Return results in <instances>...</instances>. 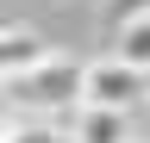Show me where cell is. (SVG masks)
Instances as JSON below:
<instances>
[{"label":"cell","instance_id":"1","mask_svg":"<svg viewBox=\"0 0 150 143\" xmlns=\"http://www.w3.org/2000/svg\"><path fill=\"white\" fill-rule=\"evenodd\" d=\"M81 81H88V62L50 50L44 62H31L19 81H6L0 93L13 100V112H31V118H69L81 106Z\"/></svg>","mask_w":150,"mask_h":143},{"label":"cell","instance_id":"2","mask_svg":"<svg viewBox=\"0 0 150 143\" xmlns=\"http://www.w3.org/2000/svg\"><path fill=\"white\" fill-rule=\"evenodd\" d=\"M144 100H150V68L125 62L119 50H112V56H94V62H88L81 106H112V112H138Z\"/></svg>","mask_w":150,"mask_h":143},{"label":"cell","instance_id":"3","mask_svg":"<svg viewBox=\"0 0 150 143\" xmlns=\"http://www.w3.org/2000/svg\"><path fill=\"white\" fill-rule=\"evenodd\" d=\"M69 137L75 143H138L131 137V112H112V106H75Z\"/></svg>","mask_w":150,"mask_h":143},{"label":"cell","instance_id":"4","mask_svg":"<svg viewBox=\"0 0 150 143\" xmlns=\"http://www.w3.org/2000/svg\"><path fill=\"white\" fill-rule=\"evenodd\" d=\"M44 56H50V44L38 38L31 25H0V87L19 81L31 62H44Z\"/></svg>","mask_w":150,"mask_h":143},{"label":"cell","instance_id":"5","mask_svg":"<svg viewBox=\"0 0 150 143\" xmlns=\"http://www.w3.org/2000/svg\"><path fill=\"white\" fill-rule=\"evenodd\" d=\"M112 50H119L125 62L150 68V13H131V19H119V25H112Z\"/></svg>","mask_w":150,"mask_h":143},{"label":"cell","instance_id":"6","mask_svg":"<svg viewBox=\"0 0 150 143\" xmlns=\"http://www.w3.org/2000/svg\"><path fill=\"white\" fill-rule=\"evenodd\" d=\"M6 143H75V137H69V124H56V118H19Z\"/></svg>","mask_w":150,"mask_h":143},{"label":"cell","instance_id":"7","mask_svg":"<svg viewBox=\"0 0 150 143\" xmlns=\"http://www.w3.org/2000/svg\"><path fill=\"white\" fill-rule=\"evenodd\" d=\"M131 13H150V0H112V25L131 19Z\"/></svg>","mask_w":150,"mask_h":143},{"label":"cell","instance_id":"8","mask_svg":"<svg viewBox=\"0 0 150 143\" xmlns=\"http://www.w3.org/2000/svg\"><path fill=\"white\" fill-rule=\"evenodd\" d=\"M13 124H19V112H13V100H6V93H0V143H6V137H13Z\"/></svg>","mask_w":150,"mask_h":143},{"label":"cell","instance_id":"9","mask_svg":"<svg viewBox=\"0 0 150 143\" xmlns=\"http://www.w3.org/2000/svg\"><path fill=\"white\" fill-rule=\"evenodd\" d=\"M144 143H150V131H144Z\"/></svg>","mask_w":150,"mask_h":143},{"label":"cell","instance_id":"10","mask_svg":"<svg viewBox=\"0 0 150 143\" xmlns=\"http://www.w3.org/2000/svg\"><path fill=\"white\" fill-rule=\"evenodd\" d=\"M138 143H144V137H138Z\"/></svg>","mask_w":150,"mask_h":143}]
</instances>
